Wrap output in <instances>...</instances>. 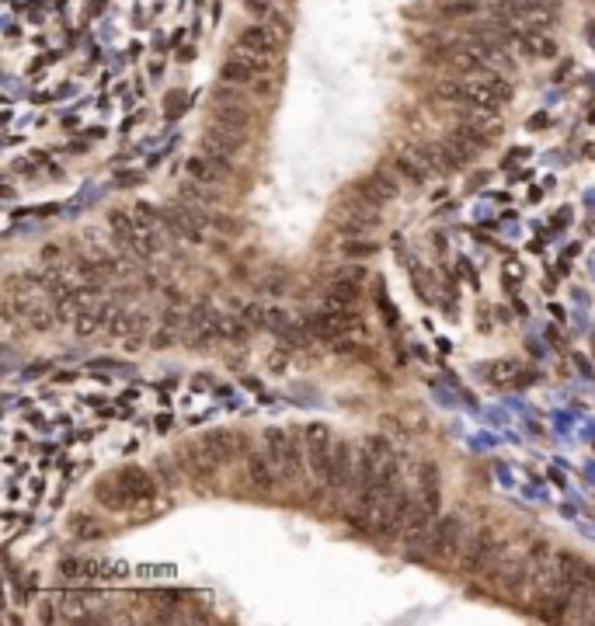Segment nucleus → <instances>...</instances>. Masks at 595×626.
<instances>
[{"instance_id":"20","label":"nucleus","mask_w":595,"mask_h":626,"mask_svg":"<svg viewBox=\"0 0 595 626\" xmlns=\"http://www.w3.org/2000/svg\"><path fill=\"white\" fill-rule=\"evenodd\" d=\"M362 282H366V268L348 265V268H341V272L331 279L328 299H331V303H341V306H355L359 296H362Z\"/></svg>"},{"instance_id":"21","label":"nucleus","mask_w":595,"mask_h":626,"mask_svg":"<svg viewBox=\"0 0 595 626\" xmlns=\"http://www.w3.org/2000/svg\"><path fill=\"white\" fill-rule=\"evenodd\" d=\"M272 67H265V63H254V60H244V56H234L230 52V60L223 63V84H254L258 77H265Z\"/></svg>"},{"instance_id":"16","label":"nucleus","mask_w":595,"mask_h":626,"mask_svg":"<svg viewBox=\"0 0 595 626\" xmlns=\"http://www.w3.org/2000/svg\"><path fill=\"white\" fill-rule=\"evenodd\" d=\"M129 567L119 564V560H63L60 564V574L70 581H94V578H122Z\"/></svg>"},{"instance_id":"5","label":"nucleus","mask_w":595,"mask_h":626,"mask_svg":"<svg viewBox=\"0 0 595 626\" xmlns=\"http://www.w3.org/2000/svg\"><path fill=\"white\" fill-rule=\"evenodd\" d=\"M282 45V32L268 21H258V25H247L237 42H234V56H244V60H254V63H265L272 67V56Z\"/></svg>"},{"instance_id":"29","label":"nucleus","mask_w":595,"mask_h":626,"mask_svg":"<svg viewBox=\"0 0 595 626\" xmlns=\"http://www.w3.org/2000/svg\"><path fill=\"white\" fill-rule=\"evenodd\" d=\"M74 533H77V536H98L101 529L94 526L91 515H74Z\"/></svg>"},{"instance_id":"23","label":"nucleus","mask_w":595,"mask_h":626,"mask_svg":"<svg viewBox=\"0 0 595 626\" xmlns=\"http://www.w3.org/2000/svg\"><path fill=\"white\" fill-rule=\"evenodd\" d=\"M212 122H223V126H230L237 132H251V126H254V119H251V112L244 108V104H230V101L216 104V108H212Z\"/></svg>"},{"instance_id":"24","label":"nucleus","mask_w":595,"mask_h":626,"mask_svg":"<svg viewBox=\"0 0 595 626\" xmlns=\"http://www.w3.org/2000/svg\"><path fill=\"white\" fill-rule=\"evenodd\" d=\"M418 498L439 515V505H442V480H439V470L431 466V463L421 466V491H418Z\"/></svg>"},{"instance_id":"15","label":"nucleus","mask_w":595,"mask_h":626,"mask_svg":"<svg viewBox=\"0 0 595 626\" xmlns=\"http://www.w3.org/2000/svg\"><path fill=\"white\" fill-rule=\"evenodd\" d=\"M436 511H431L421 498L418 501H411V508H407V518H404V529H401V540L411 546V550H425V543H428V533H431V526H436Z\"/></svg>"},{"instance_id":"27","label":"nucleus","mask_w":595,"mask_h":626,"mask_svg":"<svg viewBox=\"0 0 595 626\" xmlns=\"http://www.w3.org/2000/svg\"><path fill=\"white\" fill-rule=\"evenodd\" d=\"M244 8H247L251 14H258L261 21H268V25L279 21V0H244ZM276 28H279V25H276Z\"/></svg>"},{"instance_id":"28","label":"nucleus","mask_w":595,"mask_h":626,"mask_svg":"<svg viewBox=\"0 0 595 626\" xmlns=\"http://www.w3.org/2000/svg\"><path fill=\"white\" fill-rule=\"evenodd\" d=\"M477 11V0H446L442 4V14H473Z\"/></svg>"},{"instance_id":"19","label":"nucleus","mask_w":595,"mask_h":626,"mask_svg":"<svg viewBox=\"0 0 595 626\" xmlns=\"http://www.w3.org/2000/svg\"><path fill=\"white\" fill-rule=\"evenodd\" d=\"M115 480H119V487L126 491V498L133 501V508L150 505V501L157 498L153 477L146 474V470H139V466H122V470H115Z\"/></svg>"},{"instance_id":"25","label":"nucleus","mask_w":595,"mask_h":626,"mask_svg":"<svg viewBox=\"0 0 595 626\" xmlns=\"http://www.w3.org/2000/svg\"><path fill=\"white\" fill-rule=\"evenodd\" d=\"M488 373H491V380H495L498 386H502V383H505V386H512V383H522L526 365H522V362H515V358H505V362H495Z\"/></svg>"},{"instance_id":"14","label":"nucleus","mask_w":595,"mask_h":626,"mask_svg":"<svg viewBox=\"0 0 595 626\" xmlns=\"http://www.w3.org/2000/svg\"><path fill=\"white\" fill-rule=\"evenodd\" d=\"M244 143H247V132H237V129H230L223 122H212V119L202 132V150L212 153V156H227V161H234V156L244 150Z\"/></svg>"},{"instance_id":"2","label":"nucleus","mask_w":595,"mask_h":626,"mask_svg":"<svg viewBox=\"0 0 595 626\" xmlns=\"http://www.w3.org/2000/svg\"><path fill=\"white\" fill-rule=\"evenodd\" d=\"M505 543H508L505 533H498V526H491V522H484L460 553V570L467 574V578H484V574H491L498 557L505 553Z\"/></svg>"},{"instance_id":"26","label":"nucleus","mask_w":595,"mask_h":626,"mask_svg":"<svg viewBox=\"0 0 595 626\" xmlns=\"http://www.w3.org/2000/svg\"><path fill=\"white\" fill-rule=\"evenodd\" d=\"M202 442H205V445L212 449V456L220 459L223 466H227V463H230V459L237 456V452H234V435H230V432H209V435H205Z\"/></svg>"},{"instance_id":"12","label":"nucleus","mask_w":595,"mask_h":626,"mask_svg":"<svg viewBox=\"0 0 595 626\" xmlns=\"http://www.w3.org/2000/svg\"><path fill=\"white\" fill-rule=\"evenodd\" d=\"M355 466H359V452L352 449V442L338 439L335 442V456H331L328 491H335L338 498H348L352 494V484H355Z\"/></svg>"},{"instance_id":"3","label":"nucleus","mask_w":595,"mask_h":626,"mask_svg":"<svg viewBox=\"0 0 595 626\" xmlns=\"http://www.w3.org/2000/svg\"><path fill=\"white\" fill-rule=\"evenodd\" d=\"M265 449H268V459L276 463L279 477L286 484H296L300 474L306 470V442L296 439L293 432L286 428H268L265 432Z\"/></svg>"},{"instance_id":"1","label":"nucleus","mask_w":595,"mask_h":626,"mask_svg":"<svg viewBox=\"0 0 595 626\" xmlns=\"http://www.w3.org/2000/svg\"><path fill=\"white\" fill-rule=\"evenodd\" d=\"M436 97H442L449 104H473V108L498 112V104H505L512 97V84L495 73H460V77L439 80Z\"/></svg>"},{"instance_id":"22","label":"nucleus","mask_w":595,"mask_h":626,"mask_svg":"<svg viewBox=\"0 0 595 626\" xmlns=\"http://www.w3.org/2000/svg\"><path fill=\"white\" fill-rule=\"evenodd\" d=\"M94 498H98V505L112 508V511H129V508H133V501H129L126 491L119 487L115 474H108V477H101V480L94 484Z\"/></svg>"},{"instance_id":"10","label":"nucleus","mask_w":595,"mask_h":626,"mask_svg":"<svg viewBox=\"0 0 595 626\" xmlns=\"http://www.w3.org/2000/svg\"><path fill=\"white\" fill-rule=\"evenodd\" d=\"M160 220H164L178 237H185V240H199L202 237V230L209 227V216L202 213V205H195V202H175V205H164L160 209Z\"/></svg>"},{"instance_id":"8","label":"nucleus","mask_w":595,"mask_h":626,"mask_svg":"<svg viewBox=\"0 0 595 626\" xmlns=\"http://www.w3.org/2000/svg\"><path fill=\"white\" fill-rule=\"evenodd\" d=\"M352 195L359 202H366L369 209H380V205H387L390 198L401 195V174L390 171V167H376L372 174H366L352 185Z\"/></svg>"},{"instance_id":"18","label":"nucleus","mask_w":595,"mask_h":626,"mask_svg":"<svg viewBox=\"0 0 595 626\" xmlns=\"http://www.w3.org/2000/svg\"><path fill=\"white\" fill-rule=\"evenodd\" d=\"M244 474H247V484H251V491L254 494H272L276 487H279V470H276V463L268 459V452L261 456V452H247V459H244Z\"/></svg>"},{"instance_id":"7","label":"nucleus","mask_w":595,"mask_h":626,"mask_svg":"<svg viewBox=\"0 0 595 626\" xmlns=\"http://www.w3.org/2000/svg\"><path fill=\"white\" fill-rule=\"evenodd\" d=\"M425 560L431 564H453L456 553H463V522L456 515H446V518H436V526L428 533V543H425Z\"/></svg>"},{"instance_id":"6","label":"nucleus","mask_w":595,"mask_h":626,"mask_svg":"<svg viewBox=\"0 0 595 626\" xmlns=\"http://www.w3.org/2000/svg\"><path fill=\"white\" fill-rule=\"evenodd\" d=\"M362 327L366 324L355 313V306H341V303H331V299H324V306L313 313V321H310V331L317 338H324V341H335V338H345V334H359Z\"/></svg>"},{"instance_id":"11","label":"nucleus","mask_w":595,"mask_h":626,"mask_svg":"<svg viewBox=\"0 0 595 626\" xmlns=\"http://www.w3.org/2000/svg\"><path fill=\"white\" fill-rule=\"evenodd\" d=\"M394 171L404 178V181H414V185H425L436 167H431L428 153H425V143H401L394 150Z\"/></svg>"},{"instance_id":"17","label":"nucleus","mask_w":595,"mask_h":626,"mask_svg":"<svg viewBox=\"0 0 595 626\" xmlns=\"http://www.w3.org/2000/svg\"><path fill=\"white\" fill-rule=\"evenodd\" d=\"M185 171H188V178L192 181H199V185H223L227 178H230V164H227V156H212V153H195V156H188L185 161Z\"/></svg>"},{"instance_id":"4","label":"nucleus","mask_w":595,"mask_h":626,"mask_svg":"<svg viewBox=\"0 0 595 626\" xmlns=\"http://www.w3.org/2000/svg\"><path fill=\"white\" fill-rule=\"evenodd\" d=\"M495 14L505 25L532 28V32H543L557 21V8L550 4V0H498Z\"/></svg>"},{"instance_id":"31","label":"nucleus","mask_w":595,"mask_h":626,"mask_svg":"<svg viewBox=\"0 0 595 626\" xmlns=\"http://www.w3.org/2000/svg\"><path fill=\"white\" fill-rule=\"evenodd\" d=\"M372 251H376V244H359V240L348 244V254H372Z\"/></svg>"},{"instance_id":"13","label":"nucleus","mask_w":595,"mask_h":626,"mask_svg":"<svg viewBox=\"0 0 595 626\" xmlns=\"http://www.w3.org/2000/svg\"><path fill=\"white\" fill-rule=\"evenodd\" d=\"M178 463H181V470L192 477V480H202V484H209L212 477H216V470H220L223 463L212 456V449L199 439V442H185L181 449H178Z\"/></svg>"},{"instance_id":"30","label":"nucleus","mask_w":595,"mask_h":626,"mask_svg":"<svg viewBox=\"0 0 595 626\" xmlns=\"http://www.w3.org/2000/svg\"><path fill=\"white\" fill-rule=\"evenodd\" d=\"M209 227H216L220 233H240V223L230 216H209Z\"/></svg>"},{"instance_id":"9","label":"nucleus","mask_w":595,"mask_h":626,"mask_svg":"<svg viewBox=\"0 0 595 626\" xmlns=\"http://www.w3.org/2000/svg\"><path fill=\"white\" fill-rule=\"evenodd\" d=\"M306 442V470L317 477V484L328 487V474H331V456H335V439L324 425H310L303 432Z\"/></svg>"}]
</instances>
